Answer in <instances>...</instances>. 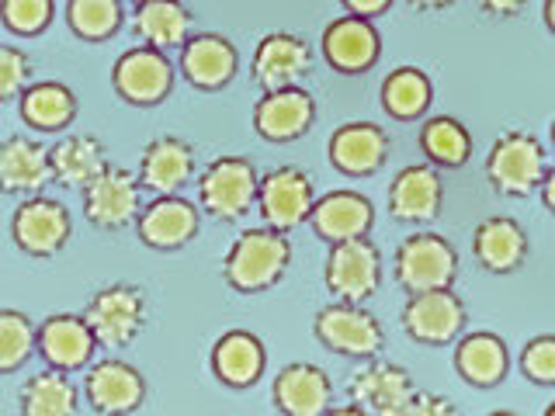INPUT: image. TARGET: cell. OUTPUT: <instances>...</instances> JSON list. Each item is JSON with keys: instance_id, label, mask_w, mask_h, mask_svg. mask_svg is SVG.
<instances>
[{"instance_id": "20", "label": "cell", "mask_w": 555, "mask_h": 416, "mask_svg": "<svg viewBox=\"0 0 555 416\" xmlns=\"http://www.w3.org/2000/svg\"><path fill=\"white\" fill-rule=\"evenodd\" d=\"M236 69H240V52L225 35L216 31L188 35V42L181 46V74L198 91H222L225 83H233Z\"/></svg>"}, {"instance_id": "33", "label": "cell", "mask_w": 555, "mask_h": 416, "mask_svg": "<svg viewBox=\"0 0 555 416\" xmlns=\"http://www.w3.org/2000/svg\"><path fill=\"white\" fill-rule=\"evenodd\" d=\"M17 410H22V416H77L80 389L66 372H35L17 392Z\"/></svg>"}, {"instance_id": "24", "label": "cell", "mask_w": 555, "mask_h": 416, "mask_svg": "<svg viewBox=\"0 0 555 416\" xmlns=\"http://www.w3.org/2000/svg\"><path fill=\"white\" fill-rule=\"evenodd\" d=\"M274 406L285 416H323L334 406V381L320 364L292 361L274 378Z\"/></svg>"}, {"instance_id": "5", "label": "cell", "mask_w": 555, "mask_h": 416, "mask_svg": "<svg viewBox=\"0 0 555 416\" xmlns=\"http://www.w3.org/2000/svg\"><path fill=\"white\" fill-rule=\"evenodd\" d=\"M260 173L247 156H219L198 178V208L212 219H243L257 202Z\"/></svg>"}, {"instance_id": "3", "label": "cell", "mask_w": 555, "mask_h": 416, "mask_svg": "<svg viewBox=\"0 0 555 416\" xmlns=\"http://www.w3.org/2000/svg\"><path fill=\"white\" fill-rule=\"evenodd\" d=\"M548 170V150L531 132H503L486 156V181L503 198L534 195Z\"/></svg>"}, {"instance_id": "45", "label": "cell", "mask_w": 555, "mask_h": 416, "mask_svg": "<svg viewBox=\"0 0 555 416\" xmlns=\"http://www.w3.org/2000/svg\"><path fill=\"white\" fill-rule=\"evenodd\" d=\"M410 4H413L416 11H444V8L455 4V0H410Z\"/></svg>"}, {"instance_id": "25", "label": "cell", "mask_w": 555, "mask_h": 416, "mask_svg": "<svg viewBox=\"0 0 555 416\" xmlns=\"http://www.w3.org/2000/svg\"><path fill=\"white\" fill-rule=\"evenodd\" d=\"M52 184L49 170V146L28 135H8L0 143V191L17 198L42 195Z\"/></svg>"}, {"instance_id": "19", "label": "cell", "mask_w": 555, "mask_h": 416, "mask_svg": "<svg viewBox=\"0 0 555 416\" xmlns=\"http://www.w3.org/2000/svg\"><path fill=\"white\" fill-rule=\"evenodd\" d=\"M392 139L375 121H347L330 135V164L347 178H372L389 160Z\"/></svg>"}, {"instance_id": "9", "label": "cell", "mask_w": 555, "mask_h": 416, "mask_svg": "<svg viewBox=\"0 0 555 416\" xmlns=\"http://www.w3.org/2000/svg\"><path fill=\"white\" fill-rule=\"evenodd\" d=\"M80 198L87 222L104 233H118L135 222L139 208H143V187H139L132 170L108 164L94 181L80 187Z\"/></svg>"}, {"instance_id": "23", "label": "cell", "mask_w": 555, "mask_h": 416, "mask_svg": "<svg viewBox=\"0 0 555 416\" xmlns=\"http://www.w3.org/2000/svg\"><path fill=\"white\" fill-rule=\"evenodd\" d=\"M195 173V146L181 135H160L139 156L135 181L153 195H178Z\"/></svg>"}, {"instance_id": "49", "label": "cell", "mask_w": 555, "mask_h": 416, "mask_svg": "<svg viewBox=\"0 0 555 416\" xmlns=\"http://www.w3.org/2000/svg\"><path fill=\"white\" fill-rule=\"evenodd\" d=\"M545 416H555V406H548V410H545Z\"/></svg>"}, {"instance_id": "50", "label": "cell", "mask_w": 555, "mask_h": 416, "mask_svg": "<svg viewBox=\"0 0 555 416\" xmlns=\"http://www.w3.org/2000/svg\"><path fill=\"white\" fill-rule=\"evenodd\" d=\"M132 4H146V0H132Z\"/></svg>"}, {"instance_id": "48", "label": "cell", "mask_w": 555, "mask_h": 416, "mask_svg": "<svg viewBox=\"0 0 555 416\" xmlns=\"http://www.w3.org/2000/svg\"><path fill=\"white\" fill-rule=\"evenodd\" d=\"M490 416H517V413H507V410H500V413H490Z\"/></svg>"}, {"instance_id": "15", "label": "cell", "mask_w": 555, "mask_h": 416, "mask_svg": "<svg viewBox=\"0 0 555 416\" xmlns=\"http://www.w3.org/2000/svg\"><path fill=\"white\" fill-rule=\"evenodd\" d=\"M320 46H323V60L344 77L369 74L382 56L378 28L369 22V17H354V14L334 17V22L323 28Z\"/></svg>"}, {"instance_id": "4", "label": "cell", "mask_w": 555, "mask_h": 416, "mask_svg": "<svg viewBox=\"0 0 555 416\" xmlns=\"http://www.w3.org/2000/svg\"><path fill=\"white\" fill-rule=\"evenodd\" d=\"M392 274L403 291H438L451 288L459 277V253L441 233H413L399 243Z\"/></svg>"}, {"instance_id": "22", "label": "cell", "mask_w": 555, "mask_h": 416, "mask_svg": "<svg viewBox=\"0 0 555 416\" xmlns=\"http://www.w3.org/2000/svg\"><path fill=\"white\" fill-rule=\"evenodd\" d=\"M444 202V181L438 167L430 164H410L392 178L389 184V212L399 222H434Z\"/></svg>"}, {"instance_id": "6", "label": "cell", "mask_w": 555, "mask_h": 416, "mask_svg": "<svg viewBox=\"0 0 555 416\" xmlns=\"http://www.w3.org/2000/svg\"><path fill=\"white\" fill-rule=\"evenodd\" d=\"M323 277L337 302L361 306L382 288V253L369 236L330 243Z\"/></svg>"}, {"instance_id": "41", "label": "cell", "mask_w": 555, "mask_h": 416, "mask_svg": "<svg viewBox=\"0 0 555 416\" xmlns=\"http://www.w3.org/2000/svg\"><path fill=\"white\" fill-rule=\"evenodd\" d=\"M406 416H462L459 406L451 403L448 395H438V392H416L413 406Z\"/></svg>"}, {"instance_id": "44", "label": "cell", "mask_w": 555, "mask_h": 416, "mask_svg": "<svg viewBox=\"0 0 555 416\" xmlns=\"http://www.w3.org/2000/svg\"><path fill=\"white\" fill-rule=\"evenodd\" d=\"M538 191H542V202H545L548 212H555V170L545 173L542 184H538Z\"/></svg>"}, {"instance_id": "16", "label": "cell", "mask_w": 555, "mask_h": 416, "mask_svg": "<svg viewBox=\"0 0 555 416\" xmlns=\"http://www.w3.org/2000/svg\"><path fill=\"white\" fill-rule=\"evenodd\" d=\"M202 216L195 202L181 195H156L150 205L139 208L135 216V236L150 250H181L198 236Z\"/></svg>"}, {"instance_id": "47", "label": "cell", "mask_w": 555, "mask_h": 416, "mask_svg": "<svg viewBox=\"0 0 555 416\" xmlns=\"http://www.w3.org/2000/svg\"><path fill=\"white\" fill-rule=\"evenodd\" d=\"M552 11H555V0H545V8H542V22H545V28H548V31H555V14H552Z\"/></svg>"}, {"instance_id": "29", "label": "cell", "mask_w": 555, "mask_h": 416, "mask_svg": "<svg viewBox=\"0 0 555 416\" xmlns=\"http://www.w3.org/2000/svg\"><path fill=\"white\" fill-rule=\"evenodd\" d=\"M511 358L507 343H503L490 329H476V334L459 337L455 347V372L476 389H493L507 378Z\"/></svg>"}, {"instance_id": "42", "label": "cell", "mask_w": 555, "mask_h": 416, "mask_svg": "<svg viewBox=\"0 0 555 416\" xmlns=\"http://www.w3.org/2000/svg\"><path fill=\"white\" fill-rule=\"evenodd\" d=\"M340 4H344L347 14L369 17V22H372L375 14H382V11H389V8H392V0H340Z\"/></svg>"}, {"instance_id": "26", "label": "cell", "mask_w": 555, "mask_h": 416, "mask_svg": "<svg viewBox=\"0 0 555 416\" xmlns=\"http://www.w3.org/2000/svg\"><path fill=\"white\" fill-rule=\"evenodd\" d=\"M473 253L476 264L490 274H514L525 268L531 243L525 225L511 216H490L473 230Z\"/></svg>"}, {"instance_id": "32", "label": "cell", "mask_w": 555, "mask_h": 416, "mask_svg": "<svg viewBox=\"0 0 555 416\" xmlns=\"http://www.w3.org/2000/svg\"><path fill=\"white\" fill-rule=\"evenodd\" d=\"M132 31L150 49H181L191 35V11L181 0H146V4H135Z\"/></svg>"}, {"instance_id": "38", "label": "cell", "mask_w": 555, "mask_h": 416, "mask_svg": "<svg viewBox=\"0 0 555 416\" xmlns=\"http://www.w3.org/2000/svg\"><path fill=\"white\" fill-rule=\"evenodd\" d=\"M56 17V0H0V25L17 39H35Z\"/></svg>"}, {"instance_id": "11", "label": "cell", "mask_w": 555, "mask_h": 416, "mask_svg": "<svg viewBox=\"0 0 555 416\" xmlns=\"http://www.w3.org/2000/svg\"><path fill=\"white\" fill-rule=\"evenodd\" d=\"M317 202L312 178L302 167H274L257 181V212L268 230L292 233L295 225L309 219V208Z\"/></svg>"}, {"instance_id": "10", "label": "cell", "mask_w": 555, "mask_h": 416, "mask_svg": "<svg viewBox=\"0 0 555 416\" xmlns=\"http://www.w3.org/2000/svg\"><path fill=\"white\" fill-rule=\"evenodd\" d=\"M416 392L421 389L413 386V378L403 364L378 361V358H369L351 378H347V395H351V403L369 416H406Z\"/></svg>"}, {"instance_id": "43", "label": "cell", "mask_w": 555, "mask_h": 416, "mask_svg": "<svg viewBox=\"0 0 555 416\" xmlns=\"http://www.w3.org/2000/svg\"><path fill=\"white\" fill-rule=\"evenodd\" d=\"M476 4L490 17H517L528 8V0H476Z\"/></svg>"}, {"instance_id": "30", "label": "cell", "mask_w": 555, "mask_h": 416, "mask_svg": "<svg viewBox=\"0 0 555 416\" xmlns=\"http://www.w3.org/2000/svg\"><path fill=\"white\" fill-rule=\"evenodd\" d=\"M17 104H22L25 126L35 132H66L77 121V112H80L77 94L60 80L28 83L22 91V98H17Z\"/></svg>"}, {"instance_id": "21", "label": "cell", "mask_w": 555, "mask_h": 416, "mask_svg": "<svg viewBox=\"0 0 555 416\" xmlns=\"http://www.w3.org/2000/svg\"><path fill=\"white\" fill-rule=\"evenodd\" d=\"M312 69V52L306 39L292 31H268L254 52V80L264 91H282V87H299Z\"/></svg>"}, {"instance_id": "17", "label": "cell", "mask_w": 555, "mask_h": 416, "mask_svg": "<svg viewBox=\"0 0 555 416\" xmlns=\"http://www.w3.org/2000/svg\"><path fill=\"white\" fill-rule=\"evenodd\" d=\"M312 121H317V98L306 87L264 91L254 104V129L268 143H295L312 129Z\"/></svg>"}, {"instance_id": "36", "label": "cell", "mask_w": 555, "mask_h": 416, "mask_svg": "<svg viewBox=\"0 0 555 416\" xmlns=\"http://www.w3.org/2000/svg\"><path fill=\"white\" fill-rule=\"evenodd\" d=\"M126 25L121 0H66V28L83 42H108Z\"/></svg>"}, {"instance_id": "13", "label": "cell", "mask_w": 555, "mask_h": 416, "mask_svg": "<svg viewBox=\"0 0 555 416\" xmlns=\"http://www.w3.org/2000/svg\"><path fill=\"white\" fill-rule=\"evenodd\" d=\"M465 302L451 288L438 291H413L403 306V329L406 337L424 347L455 343L465 329Z\"/></svg>"}, {"instance_id": "46", "label": "cell", "mask_w": 555, "mask_h": 416, "mask_svg": "<svg viewBox=\"0 0 555 416\" xmlns=\"http://www.w3.org/2000/svg\"><path fill=\"white\" fill-rule=\"evenodd\" d=\"M323 416H369V413H364V410H358L354 403L351 406H330Z\"/></svg>"}, {"instance_id": "27", "label": "cell", "mask_w": 555, "mask_h": 416, "mask_svg": "<svg viewBox=\"0 0 555 416\" xmlns=\"http://www.w3.org/2000/svg\"><path fill=\"white\" fill-rule=\"evenodd\" d=\"M306 222L320 239L340 243V239L369 236L375 225V208L358 191H330V195L312 202Z\"/></svg>"}, {"instance_id": "7", "label": "cell", "mask_w": 555, "mask_h": 416, "mask_svg": "<svg viewBox=\"0 0 555 416\" xmlns=\"http://www.w3.org/2000/svg\"><path fill=\"white\" fill-rule=\"evenodd\" d=\"M312 334H317V340L326 351L358 361L378 358V351L386 347V329H382L375 312L351 302L323 306L317 312V320H312Z\"/></svg>"}, {"instance_id": "12", "label": "cell", "mask_w": 555, "mask_h": 416, "mask_svg": "<svg viewBox=\"0 0 555 416\" xmlns=\"http://www.w3.org/2000/svg\"><path fill=\"white\" fill-rule=\"evenodd\" d=\"M112 87L126 104H139V108H153V104L167 101L173 91V66L167 52L135 46L126 49L112 66Z\"/></svg>"}, {"instance_id": "37", "label": "cell", "mask_w": 555, "mask_h": 416, "mask_svg": "<svg viewBox=\"0 0 555 416\" xmlns=\"http://www.w3.org/2000/svg\"><path fill=\"white\" fill-rule=\"evenodd\" d=\"M35 354V326L25 312L0 309V375L25 368Z\"/></svg>"}, {"instance_id": "28", "label": "cell", "mask_w": 555, "mask_h": 416, "mask_svg": "<svg viewBox=\"0 0 555 416\" xmlns=\"http://www.w3.org/2000/svg\"><path fill=\"white\" fill-rule=\"evenodd\" d=\"M268 368V351L250 329H230L212 343V375L230 389H250Z\"/></svg>"}, {"instance_id": "2", "label": "cell", "mask_w": 555, "mask_h": 416, "mask_svg": "<svg viewBox=\"0 0 555 416\" xmlns=\"http://www.w3.org/2000/svg\"><path fill=\"white\" fill-rule=\"evenodd\" d=\"M150 302L146 291L129 282L104 285L91 295V302L83 309V323L91 329V337L104 351H121L146 329Z\"/></svg>"}, {"instance_id": "14", "label": "cell", "mask_w": 555, "mask_h": 416, "mask_svg": "<svg viewBox=\"0 0 555 416\" xmlns=\"http://www.w3.org/2000/svg\"><path fill=\"white\" fill-rule=\"evenodd\" d=\"M83 399L101 416H129L146 403V378L129 361L104 358L87 368Z\"/></svg>"}, {"instance_id": "34", "label": "cell", "mask_w": 555, "mask_h": 416, "mask_svg": "<svg viewBox=\"0 0 555 416\" xmlns=\"http://www.w3.org/2000/svg\"><path fill=\"white\" fill-rule=\"evenodd\" d=\"M421 150L430 160V167L459 170L473 160V132H468L459 118L434 115L421 126Z\"/></svg>"}, {"instance_id": "35", "label": "cell", "mask_w": 555, "mask_h": 416, "mask_svg": "<svg viewBox=\"0 0 555 416\" xmlns=\"http://www.w3.org/2000/svg\"><path fill=\"white\" fill-rule=\"evenodd\" d=\"M430 101H434V83L424 69H416V66H399L382 80V108L399 121L424 118Z\"/></svg>"}, {"instance_id": "8", "label": "cell", "mask_w": 555, "mask_h": 416, "mask_svg": "<svg viewBox=\"0 0 555 416\" xmlns=\"http://www.w3.org/2000/svg\"><path fill=\"white\" fill-rule=\"evenodd\" d=\"M69 236H74V216H69V208L63 202L49 195H31L22 198V205L14 208L11 239L22 253L35 260H49L60 250H66Z\"/></svg>"}, {"instance_id": "1", "label": "cell", "mask_w": 555, "mask_h": 416, "mask_svg": "<svg viewBox=\"0 0 555 416\" xmlns=\"http://www.w3.org/2000/svg\"><path fill=\"white\" fill-rule=\"evenodd\" d=\"M292 264V239L268 225H257V230H243L230 253L222 260V277L225 285L240 295H260L274 288L285 277Z\"/></svg>"}, {"instance_id": "31", "label": "cell", "mask_w": 555, "mask_h": 416, "mask_svg": "<svg viewBox=\"0 0 555 416\" xmlns=\"http://www.w3.org/2000/svg\"><path fill=\"white\" fill-rule=\"evenodd\" d=\"M108 167L104 156V143L98 135H63L60 143L49 146V170L52 181L63 187H83L87 181H94L98 173Z\"/></svg>"}, {"instance_id": "40", "label": "cell", "mask_w": 555, "mask_h": 416, "mask_svg": "<svg viewBox=\"0 0 555 416\" xmlns=\"http://www.w3.org/2000/svg\"><path fill=\"white\" fill-rule=\"evenodd\" d=\"M520 372L534 386H555V337L542 334L520 351Z\"/></svg>"}, {"instance_id": "39", "label": "cell", "mask_w": 555, "mask_h": 416, "mask_svg": "<svg viewBox=\"0 0 555 416\" xmlns=\"http://www.w3.org/2000/svg\"><path fill=\"white\" fill-rule=\"evenodd\" d=\"M31 83V60L17 46H0V104L17 101Z\"/></svg>"}, {"instance_id": "18", "label": "cell", "mask_w": 555, "mask_h": 416, "mask_svg": "<svg viewBox=\"0 0 555 416\" xmlns=\"http://www.w3.org/2000/svg\"><path fill=\"white\" fill-rule=\"evenodd\" d=\"M98 343L87 329L83 316L74 312H60V316L42 320V326H35V354L46 361V368L56 372H83L94 361Z\"/></svg>"}]
</instances>
